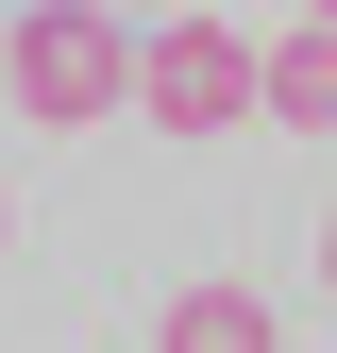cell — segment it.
Here are the masks:
<instances>
[{
  "instance_id": "277c9868",
  "label": "cell",
  "mask_w": 337,
  "mask_h": 353,
  "mask_svg": "<svg viewBox=\"0 0 337 353\" xmlns=\"http://www.w3.org/2000/svg\"><path fill=\"white\" fill-rule=\"evenodd\" d=\"M152 353H287V320H270V286L202 270V286H168V320H152Z\"/></svg>"
},
{
  "instance_id": "3957f363",
  "label": "cell",
  "mask_w": 337,
  "mask_h": 353,
  "mask_svg": "<svg viewBox=\"0 0 337 353\" xmlns=\"http://www.w3.org/2000/svg\"><path fill=\"white\" fill-rule=\"evenodd\" d=\"M253 118H287V135H337V17L253 34Z\"/></svg>"
},
{
  "instance_id": "8992f818",
  "label": "cell",
  "mask_w": 337,
  "mask_h": 353,
  "mask_svg": "<svg viewBox=\"0 0 337 353\" xmlns=\"http://www.w3.org/2000/svg\"><path fill=\"white\" fill-rule=\"evenodd\" d=\"M0 236H17V185H0Z\"/></svg>"
},
{
  "instance_id": "5b68a950",
  "label": "cell",
  "mask_w": 337,
  "mask_h": 353,
  "mask_svg": "<svg viewBox=\"0 0 337 353\" xmlns=\"http://www.w3.org/2000/svg\"><path fill=\"white\" fill-rule=\"evenodd\" d=\"M320 286H337V219H320Z\"/></svg>"
},
{
  "instance_id": "7a4b0ae2",
  "label": "cell",
  "mask_w": 337,
  "mask_h": 353,
  "mask_svg": "<svg viewBox=\"0 0 337 353\" xmlns=\"http://www.w3.org/2000/svg\"><path fill=\"white\" fill-rule=\"evenodd\" d=\"M135 118H152V135H236V118H253V34L236 17L135 34Z\"/></svg>"
},
{
  "instance_id": "6da1fadb",
  "label": "cell",
  "mask_w": 337,
  "mask_h": 353,
  "mask_svg": "<svg viewBox=\"0 0 337 353\" xmlns=\"http://www.w3.org/2000/svg\"><path fill=\"white\" fill-rule=\"evenodd\" d=\"M0 101L84 135V118L135 101V17H102V0H34V17H0Z\"/></svg>"
}]
</instances>
